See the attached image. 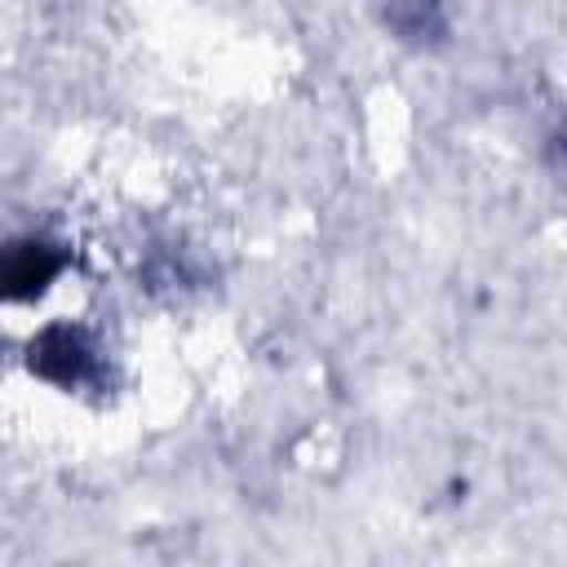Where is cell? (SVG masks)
<instances>
[{"label":"cell","mask_w":567,"mask_h":567,"mask_svg":"<svg viewBox=\"0 0 567 567\" xmlns=\"http://www.w3.org/2000/svg\"><path fill=\"white\" fill-rule=\"evenodd\" d=\"M27 368L62 390L80 385L93 368V346H89V332L84 328H71V323H49L40 337H31L27 346Z\"/></svg>","instance_id":"cell-1"},{"label":"cell","mask_w":567,"mask_h":567,"mask_svg":"<svg viewBox=\"0 0 567 567\" xmlns=\"http://www.w3.org/2000/svg\"><path fill=\"white\" fill-rule=\"evenodd\" d=\"M62 270V252L44 239H13L4 252V297L9 301H31L40 297Z\"/></svg>","instance_id":"cell-2"}]
</instances>
